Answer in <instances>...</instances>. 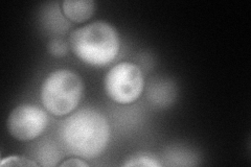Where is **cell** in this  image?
Segmentation results:
<instances>
[{
	"instance_id": "cell-1",
	"label": "cell",
	"mask_w": 251,
	"mask_h": 167,
	"mask_svg": "<svg viewBox=\"0 0 251 167\" xmlns=\"http://www.w3.org/2000/svg\"><path fill=\"white\" fill-rule=\"evenodd\" d=\"M60 137L69 154L83 159H94L107 148L110 125L99 111L82 109L62 123Z\"/></svg>"
},
{
	"instance_id": "cell-2",
	"label": "cell",
	"mask_w": 251,
	"mask_h": 167,
	"mask_svg": "<svg viewBox=\"0 0 251 167\" xmlns=\"http://www.w3.org/2000/svg\"><path fill=\"white\" fill-rule=\"evenodd\" d=\"M69 45L77 59L91 66H105L120 52L121 39L116 28L106 21H96L75 29Z\"/></svg>"
},
{
	"instance_id": "cell-3",
	"label": "cell",
	"mask_w": 251,
	"mask_h": 167,
	"mask_svg": "<svg viewBox=\"0 0 251 167\" xmlns=\"http://www.w3.org/2000/svg\"><path fill=\"white\" fill-rule=\"evenodd\" d=\"M84 91L81 76L69 69H58L43 81L40 98L44 109L54 116H66L77 108Z\"/></svg>"
},
{
	"instance_id": "cell-4",
	"label": "cell",
	"mask_w": 251,
	"mask_h": 167,
	"mask_svg": "<svg viewBox=\"0 0 251 167\" xmlns=\"http://www.w3.org/2000/svg\"><path fill=\"white\" fill-rule=\"evenodd\" d=\"M104 88L109 98L114 102L130 105L135 102L144 91L143 71L134 63L121 62L107 72Z\"/></svg>"
},
{
	"instance_id": "cell-5",
	"label": "cell",
	"mask_w": 251,
	"mask_h": 167,
	"mask_svg": "<svg viewBox=\"0 0 251 167\" xmlns=\"http://www.w3.org/2000/svg\"><path fill=\"white\" fill-rule=\"evenodd\" d=\"M6 124L13 138L30 141L40 137L44 133L49 124V115L41 107L23 103L12 111Z\"/></svg>"
},
{
	"instance_id": "cell-6",
	"label": "cell",
	"mask_w": 251,
	"mask_h": 167,
	"mask_svg": "<svg viewBox=\"0 0 251 167\" xmlns=\"http://www.w3.org/2000/svg\"><path fill=\"white\" fill-rule=\"evenodd\" d=\"M97 3L93 0H65L62 11L65 17L75 23L88 21L96 13Z\"/></svg>"
},
{
	"instance_id": "cell-7",
	"label": "cell",
	"mask_w": 251,
	"mask_h": 167,
	"mask_svg": "<svg viewBox=\"0 0 251 167\" xmlns=\"http://www.w3.org/2000/svg\"><path fill=\"white\" fill-rule=\"evenodd\" d=\"M124 166L127 167H133V166H137V167H159L161 164L155 160V159L149 157V156H136L133 157L127 162L124 163Z\"/></svg>"
},
{
	"instance_id": "cell-8",
	"label": "cell",
	"mask_w": 251,
	"mask_h": 167,
	"mask_svg": "<svg viewBox=\"0 0 251 167\" xmlns=\"http://www.w3.org/2000/svg\"><path fill=\"white\" fill-rule=\"evenodd\" d=\"M0 166H40V164L37 163L36 161L31 160V159L21 157V156H10L3 158L1 162H0Z\"/></svg>"
},
{
	"instance_id": "cell-9",
	"label": "cell",
	"mask_w": 251,
	"mask_h": 167,
	"mask_svg": "<svg viewBox=\"0 0 251 167\" xmlns=\"http://www.w3.org/2000/svg\"><path fill=\"white\" fill-rule=\"evenodd\" d=\"M49 49L50 52L54 55V57H63L67 53V45L64 41L62 40L56 39L52 40V41L49 44Z\"/></svg>"
},
{
	"instance_id": "cell-10",
	"label": "cell",
	"mask_w": 251,
	"mask_h": 167,
	"mask_svg": "<svg viewBox=\"0 0 251 167\" xmlns=\"http://www.w3.org/2000/svg\"><path fill=\"white\" fill-rule=\"evenodd\" d=\"M60 166H80V167H88L89 164L83 160V158L75 157L69 158L67 160L60 163Z\"/></svg>"
}]
</instances>
